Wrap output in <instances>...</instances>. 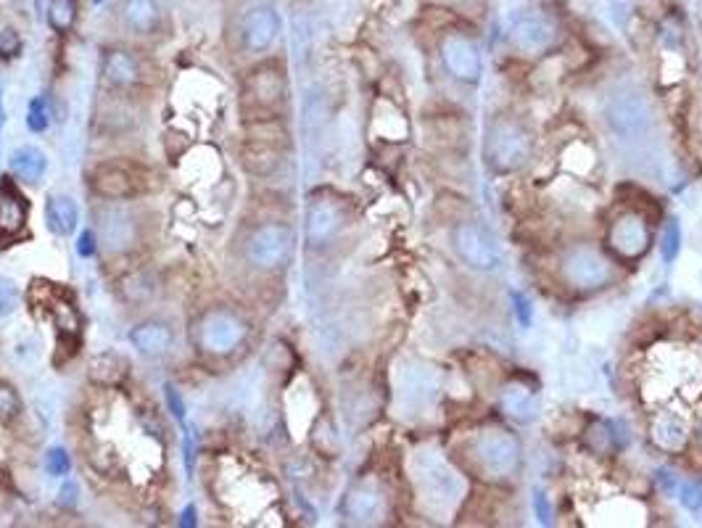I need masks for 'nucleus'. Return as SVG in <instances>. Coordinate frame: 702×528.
I'll return each instance as SVG.
<instances>
[{
    "instance_id": "1",
    "label": "nucleus",
    "mask_w": 702,
    "mask_h": 528,
    "mask_svg": "<svg viewBox=\"0 0 702 528\" xmlns=\"http://www.w3.org/2000/svg\"><path fill=\"white\" fill-rule=\"evenodd\" d=\"M196 346L198 352L212 360H230L249 344L251 323L230 307H212L196 320Z\"/></svg>"
},
{
    "instance_id": "2",
    "label": "nucleus",
    "mask_w": 702,
    "mask_h": 528,
    "mask_svg": "<svg viewBox=\"0 0 702 528\" xmlns=\"http://www.w3.org/2000/svg\"><path fill=\"white\" fill-rule=\"evenodd\" d=\"M246 262L259 272L278 275L291 264L296 251V233L286 222H262L249 233L246 243Z\"/></svg>"
},
{
    "instance_id": "3",
    "label": "nucleus",
    "mask_w": 702,
    "mask_h": 528,
    "mask_svg": "<svg viewBox=\"0 0 702 528\" xmlns=\"http://www.w3.org/2000/svg\"><path fill=\"white\" fill-rule=\"evenodd\" d=\"M241 103L243 111L251 114H272L275 109H280L286 103L288 96V77L283 64L278 61H264V64L254 66L241 88Z\"/></svg>"
},
{
    "instance_id": "4",
    "label": "nucleus",
    "mask_w": 702,
    "mask_h": 528,
    "mask_svg": "<svg viewBox=\"0 0 702 528\" xmlns=\"http://www.w3.org/2000/svg\"><path fill=\"white\" fill-rule=\"evenodd\" d=\"M283 35V16L272 3H251L235 19V40L243 53H267Z\"/></svg>"
},
{
    "instance_id": "5",
    "label": "nucleus",
    "mask_w": 702,
    "mask_h": 528,
    "mask_svg": "<svg viewBox=\"0 0 702 528\" xmlns=\"http://www.w3.org/2000/svg\"><path fill=\"white\" fill-rule=\"evenodd\" d=\"M101 77L111 90L146 88L154 82V69L138 51L130 48H106L101 56Z\"/></svg>"
},
{
    "instance_id": "6",
    "label": "nucleus",
    "mask_w": 702,
    "mask_h": 528,
    "mask_svg": "<svg viewBox=\"0 0 702 528\" xmlns=\"http://www.w3.org/2000/svg\"><path fill=\"white\" fill-rule=\"evenodd\" d=\"M90 188L101 201H132L146 193L143 175L132 164H98L90 175Z\"/></svg>"
},
{
    "instance_id": "7",
    "label": "nucleus",
    "mask_w": 702,
    "mask_h": 528,
    "mask_svg": "<svg viewBox=\"0 0 702 528\" xmlns=\"http://www.w3.org/2000/svg\"><path fill=\"white\" fill-rule=\"evenodd\" d=\"M476 455L483 470L491 476L505 478L515 473L520 465V441L502 428L483 431L476 441Z\"/></svg>"
},
{
    "instance_id": "8",
    "label": "nucleus",
    "mask_w": 702,
    "mask_h": 528,
    "mask_svg": "<svg viewBox=\"0 0 702 528\" xmlns=\"http://www.w3.org/2000/svg\"><path fill=\"white\" fill-rule=\"evenodd\" d=\"M454 249L462 257V262L473 270H494L499 264V246L494 235L478 222H460L454 228Z\"/></svg>"
},
{
    "instance_id": "9",
    "label": "nucleus",
    "mask_w": 702,
    "mask_h": 528,
    "mask_svg": "<svg viewBox=\"0 0 702 528\" xmlns=\"http://www.w3.org/2000/svg\"><path fill=\"white\" fill-rule=\"evenodd\" d=\"M531 154L528 132L512 122H499L489 135V162L502 172L523 167Z\"/></svg>"
},
{
    "instance_id": "10",
    "label": "nucleus",
    "mask_w": 702,
    "mask_h": 528,
    "mask_svg": "<svg viewBox=\"0 0 702 528\" xmlns=\"http://www.w3.org/2000/svg\"><path fill=\"white\" fill-rule=\"evenodd\" d=\"M117 16L122 30L132 37L161 35L167 22V11L159 0H119Z\"/></svg>"
},
{
    "instance_id": "11",
    "label": "nucleus",
    "mask_w": 702,
    "mask_h": 528,
    "mask_svg": "<svg viewBox=\"0 0 702 528\" xmlns=\"http://www.w3.org/2000/svg\"><path fill=\"white\" fill-rule=\"evenodd\" d=\"M565 280L581 291L602 288L610 280V264L605 262L600 251L594 249H576L565 257Z\"/></svg>"
},
{
    "instance_id": "12",
    "label": "nucleus",
    "mask_w": 702,
    "mask_h": 528,
    "mask_svg": "<svg viewBox=\"0 0 702 528\" xmlns=\"http://www.w3.org/2000/svg\"><path fill=\"white\" fill-rule=\"evenodd\" d=\"M344 228V212L336 201L328 198H317L307 206V220H304V230H307L309 246L322 249L330 241H336V235Z\"/></svg>"
},
{
    "instance_id": "13",
    "label": "nucleus",
    "mask_w": 702,
    "mask_h": 528,
    "mask_svg": "<svg viewBox=\"0 0 702 528\" xmlns=\"http://www.w3.org/2000/svg\"><path fill=\"white\" fill-rule=\"evenodd\" d=\"M27 220H30L27 198L19 193L14 180L3 177L0 180V246L16 241L27 228Z\"/></svg>"
},
{
    "instance_id": "14",
    "label": "nucleus",
    "mask_w": 702,
    "mask_h": 528,
    "mask_svg": "<svg viewBox=\"0 0 702 528\" xmlns=\"http://www.w3.org/2000/svg\"><path fill=\"white\" fill-rule=\"evenodd\" d=\"M441 59L447 64L449 72L462 82H478L481 80L483 64L478 45L468 40L465 35H447L441 43Z\"/></svg>"
},
{
    "instance_id": "15",
    "label": "nucleus",
    "mask_w": 702,
    "mask_h": 528,
    "mask_svg": "<svg viewBox=\"0 0 702 528\" xmlns=\"http://www.w3.org/2000/svg\"><path fill=\"white\" fill-rule=\"evenodd\" d=\"M607 122L613 127L615 135L621 138H637L647 130V122H650V109H647V101L637 93H626V96L615 98L607 109Z\"/></svg>"
},
{
    "instance_id": "16",
    "label": "nucleus",
    "mask_w": 702,
    "mask_h": 528,
    "mask_svg": "<svg viewBox=\"0 0 702 528\" xmlns=\"http://www.w3.org/2000/svg\"><path fill=\"white\" fill-rule=\"evenodd\" d=\"M127 341L138 354H143L146 360H159L164 354L175 349V328L167 320H143L127 333Z\"/></svg>"
},
{
    "instance_id": "17",
    "label": "nucleus",
    "mask_w": 702,
    "mask_h": 528,
    "mask_svg": "<svg viewBox=\"0 0 702 528\" xmlns=\"http://www.w3.org/2000/svg\"><path fill=\"white\" fill-rule=\"evenodd\" d=\"M557 37V24L544 14H523L512 24V43L523 53H544Z\"/></svg>"
},
{
    "instance_id": "18",
    "label": "nucleus",
    "mask_w": 702,
    "mask_h": 528,
    "mask_svg": "<svg viewBox=\"0 0 702 528\" xmlns=\"http://www.w3.org/2000/svg\"><path fill=\"white\" fill-rule=\"evenodd\" d=\"M98 228H101L103 246L109 251L132 249V243H138L140 238L138 217L127 209H106Z\"/></svg>"
},
{
    "instance_id": "19",
    "label": "nucleus",
    "mask_w": 702,
    "mask_h": 528,
    "mask_svg": "<svg viewBox=\"0 0 702 528\" xmlns=\"http://www.w3.org/2000/svg\"><path fill=\"white\" fill-rule=\"evenodd\" d=\"M130 375V360L125 354L106 349L90 357L88 362V381L98 389H119Z\"/></svg>"
},
{
    "instance_id": "20",
    "label": "nucleus",
    "mask_w": 702,
    "mask_h": 528,
    "mask_svg": "<svg viewBox=\"0 0 702 528\" xmlns=\"http://www.w3.org/2000/svg\"><path fill=\"white\" fill-rule=\"evenodd\" d=\"M610 241L623 257H639L650 246V230L639 214H626L610 230Z\"/></svg>"
},
{
    "instance_id": "21",
    "label": "nucleus",
    "mask_w": 702,
    "mask_h": 528,
    "mask_svg": "<svg viewBox=\"0 0 702 528\" xmlns=\"http://www.w3.org/2000/svg\"><path fill=\"white\" fill-rule=\"evenodd\" d=\"M8 167H11V175L19 180V183L27 185H37L43 180V175L48 172V156H45L43 148L37 146H19L8 159Z\"/></svg>"
},
{
    "instance_id": "22",
    "label": "nucleus",
    "mask_w": 702,
    "mask_h": 528,
    "mask_svg": "<svg viewBox=\"0 0 702 528\" xmlns=\"http://www.w3.org/2000/svg\"><path fill=\"white\" fill-rule=\"evenodd\" d=\"M241 164L249 175L270 177L283 167V148L264 146V143H251V140H246L241 148Z\"/></svg>"
},
{
    "instance_id": "23",
    "label": "nucleus",
    "mask_w": 702,
    "mask_h": 528,
    "mask_svg": "<svg viewBox=\"0 0 702 528\" xmlns=\"http://www.w3.org/2000/svg\"><path fill=\"white\" fill-rule=\"evenodd\" d=\"M77 222H80V212H77L74 198L64 196V193H53L48 198V204H45V225H48V230L53 235H59V238H69L77 230Z\"/></svg>"
},
{
    "instance_id": "24",
    "label": "nucleus",
    "mask_w": 702,
    "mask_h": 528,
    "mask_svg": "<svg viewBox=\"0 0 702 528\" xmlns=\"http://www.w3.org/2000/svg\"><path fill=\"white\" fill-rule=\"evenodd\" d=\"M381 502H383L381 492H378L373 484H359L346 494L344 515L346 518H351V521L365 523L381 513Z\"/></svg>"
},
{
    "instance_id": "25",
    "label": "nucleus",
    "mask_w": 702,
    "mask_h": 528,
    "mask_svg": "<svg viewBox=\"0 0 702 528\" xmlns=\"http://www.w3.org/2000/svg\"><path fill=\"white\" fill-rule=\"evenodd\" d=\"M286 138V125L278 117H272V114H256V117H251V122L246 119V140H251V143L286 148Z\"/></svg>"
},
{
    "instance_id": "26",
    "label": "nucleus",
    "mask_w": 702,
    "mask_h": 528,
    "mask_svg": "<svg viewBox=\"0 0 702 528\" xmlns=\"http://www.w3.org/2000/svg\"><path fill=\"white\" fill-rule=\"evenodd\" d=\"M154 294L156 280L148 270H132L119 280V296H122V301L132 304V307H143V304L154 299Z\"/></svg>"
},
{
    "instance_id": "27",
    "label": "nucleus",
    "mask_w": 702,
    "mask_h": 528,
    "mask_svg": "<svg viewBox=\"0 0 702 528\" xmlns=\"http://www.w3.org/2000/svg\"><path fill=\"white\" fill-rule=\"evenodd\" d=\"M80 19V3L77 0H51L48 3V24L53 32L66 35L74 30V24Z\"/></svg>"
},
{
    "instance_id": "28",
    "label": "nucleus",
    "mask_w": 702,
    "mask_h": 528,
    "mask_svg": "<svg viewBox=\"0 0 702 528\" xmlns=\"http://www.w3.org/2000/svg\"><path fill=\"white\" fill-rule=\"evenodd\" d=\"M22 410V396H19L14 383L0 381V423H3V426L14 423V420L22 415Z\"/></svg>"
},
{
    "instance_id": "29",
    "label": "nucleus",
    "mask_w": 702,
    "mask_h": 528,
    "mask_svg": "<svg viewBox=\"0 0 702 528\" xmlns=\"http://www.w3.org/2000/svg\"><path fill=\"white\" fill-rule=\"evenodd\" d=\"M502 407L512 418L526 420L531 412V391H526L523 386H507L502 391Z\"/></svg>"
},
{
    "instance_id": "30",
    "label": "nucleus",
    "mask_w": 702,
    "mask_h": 528,
    "mask_svg": "<svg viewBox=\"0 0 702 528\" xmlns=\"http://www.w3.org/2000/svg\"><path fill=\"white\" fill-rule=\"evenodd\" d=\"M22 51H24L22 32L16 30L14 24L0 22V59L14 61L22 56Z\"/></svg>"
},
{
    "instance_id": "31",
    "label": "nucleus",
    "mask_w": 702,
    "mask_h": 528,
    "mask_svg": "<svg viewBox=\"0 0 702 528\" xmlns=\"http://www.w3.org/2000/svg\"><path fill=\"white\" fill-rule=\"evenodd\" d=\"M19 309V286L14 280L0 275V320H6Z\"/></svg>"
},
{
    "instance_id": "32",
    "label": "nucleus",
    "mask_w": 702,
    "mask_h": 528,
    "mask_svg": "<svg viewBox=\"0 0 702 528\" xmlns=\"http://www.w3.org/2000/svg\"><path fill=\"white\" fill-rule=\"evenodd\" d=\"M655 439L660 441V447L679 449L684 444V426H681L679 420H663L658 426V433H655Z\"/></svg>"
},
{
    "instance_id": "33",
    "label": "nucleus",
    "mask_w": 702,
    "mask_h": 528,
    "mask_svg": "<svg viewBox=\"0 0 702 528\" xmlns=\"http://www.w3.org/2000/svg\"><path fill=\"white\" fill-rule=\"evenodd\" d=\"M45 470H48V476H69V470H72V457H69V452H66L64 447L48 449V455H45Z\"/></svg>"
},
{
    "instance_id": "34",
    "label": "nucleus",
    "mask_w": 702,
    "mask_h": 528,
    "mask_svg": "<svg viewBox=\"0 0 702 528\" xmlns=\"http://www.w3.org/2000/svg\"><path fill=\"white\" fill-rule=\"evenodd\" d=\"M660 249H663V259H666L668 264L673 262V259L679 257L681 251V228L676 220H668L666 225V233H663V243H660Z\"/></svg>"
},
{
    "instance_id": "35",
    "label": "nucleus",
    "mask_w": 702,
    "mask_h": 528,
    "mask_svg": "<svg viewBox=\"0 0 702 528\" xmlns=\"http://www.w3.org/2000/svg\"><path fill=\"white\" fill-rule=\"evenodd\" d=\"M48 122H51V114H48V106H45L43 98H35L30 103V111H27V127L32 132H45L48 130Z\"/></svg>"
},
{
    "instance_id": "36",
    "label": "nucleus",
    "mask_w": 702,
    "mask_h": 528,
    "mask_svg": "<svg viewBox=\"0 0 702 528\" xmlns=\"http://www.w3.org/2000/svg\"><path fill=\"white\" fill-rule=\"evenodd\" d=\"M164 399H167V410L169 415L180 423V426H185V399L183 394L172 386V383H167L164 386Z\"/></svg>"
},
{
    "instance_id": "37",
    "label": "nucleus",
    "mask_w": 702,
    "mask_h": 528,
    "mask_svg": "<svg viewBox=\"0 0 702 528\" xmlns=\"http://www.w3.org/2000/svg\"><path fill=\"white\" fill-rule=\"evenodd\" d=\"M679 502L687 510H692V513H697L702 507V486L697 484H681L679 486Z\"/></svg>"
},
{
    "instance_id": "38",
    "label": "nucleus",
    "mask_w": 702,
    "mask_h": 528,
    "mask_svg": "<svg viewBox=\"0 0 702 528\" xmlns=\"http://www.w3.org/2000/svg\"><path fill=\"white\" fill-rule=\"evenodd\" d=\"M96 251H98V238H96V233L93 230H82V235L77 238V254H80L82 259H90V257H96Z\"/></svg>"
},
{
    "instance_id": "39",
    "label": "nucleus",
    "mask_w": 702,
    "mask_h": 528,
    "mask_svg": "<svg viewBox=\"0 0 702 528\" xmlns=\"http://www.w3.org/2000/svg\"><path fill=\"white\" fill-rule=\"evenodd\" d=\"M77 494H80L77 484H74V481H64L59 489V507H64V510L77 507Z\"/></svg>"
},
{
    "instance_id": "40",
    "label": "nucleus",
    "mask_w": 702,
    "mask_h": 528,
    "mask_svg": "<svg viewBox=\"0 0 702 528\" xmlns=\"http://www.w3.org/2000/svg\"><path fill=\"white\" fill-rule=\"evenodd\" d=\"M512 307H515V312H518V320L523 328H528L531 325V304H528V299L523 294H512Z\"/></svg>"
},
{
    "instance_id": "41",
    "label": "nucleus",
    "mask_w": 702,
    "mask_h": 528,
    "mask_svg": "<svg viewBox=\"0 0 702 528\" xmlns=\"http://www.w3.org/2000/svg\"><path fill=\"white\" fill-rule=\"evenodd\" d=\"M534 505H536V513H539V518H542V523H549V507H547V497H544L542 492H536V497H534Z\"/></svg>"
},
{
    "instance_id": "42",
    "label": "nucleus",
    "mask_w": 702,
    "mask_h": 528,
    "mask_svg": "<svg viewBox=\"0 0 702 528\" xmlns=\"http://www.w3.org/2000/svg\"><path fill=\"white\" fill-rule=\"evenodd\" d=\"M180 526H196V507L188 505L183 510V521H180Z\"/></svg>"
},
{
    "instance_id": "43",
    "label": "nucleus",
    "mask_w": 702,
    "mask_h": 528,
    "mask_svg": "<svg viewBox=\"0 0 702 528\" xmlns=\"http://www.w3.org/2000/svg\"><path fill=\"white\" fill-rule=\"evenodd\" d=\"M93 3H96V6H101V3H103V0H93Z\"/></svg>"
},
{
    "instance_id": "44",
    "label": "nucleus",
    "mask_w": 702,
    "mask_h": 528,
    "mask_svg": "<svg viewBox=\"0 0 702 528\" xmlns=\"http://www.w3.org/2000/svg\"><path fill=\"white\" fill-rule=\"evenodd\" d=\"M700 439H702V426H700Z\"/></svg>"
}]
</instances>
